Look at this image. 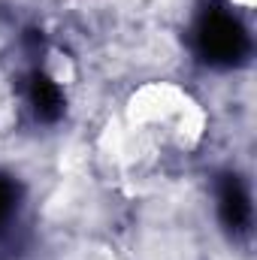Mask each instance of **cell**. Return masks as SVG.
I'll list each match as a JSON object with an SVG mask.
<instances>
[{
    "mask_svg": "<svg viewBox=\"0 0 257 260\" xmlns=\"http://www.w3.org/2000/svg\"><path fill=\"white\" fill-rule=\"evenodd\" d=\"M18 185L12 182V179H6V176H0V230L12 221V215H15V206H18Z\"/></svg>",
    "mask_w": 257,
    "mask_h": 260,
    "instance_id": "4",
    "label": "cell"
},
{
    "mask_svg": "<svg viewBox=\"0 0 257 260\" xmlns=\"http://www.w3.org/2000/svg\"><path fill=\"white\" fill-rule=\"evenodd\" d=\"M197 52L212 67H236L248 55V34L236 15L209 6L197 21Z\"/></svg>",
    "mask_w": 257,
    "mask_h": 260,
    "instance_id": "1",
    "label": "cell"
},
{
    "mask_svg": "<svg viewBox=\"0 0 257 260\" xmlns=\"http://www.w3.org/2000/svg\"><path fill=\"white\" fill-rule=\"evenodd\" d=\"M27 100H30V109H34V115L40 121H58L64 115V94L46 73H34L30 76Z\"/></svg>",
    "mask_w": 257,
    "mask_h": 260,
    "instance_id": "3",
    "label": "cell"
},
{
    "mask_svg": "<svg viewBox=\"0 0 257 260\" xmlns=\"http://www.w3.org/2000/svg\"><path fill=\"white\" fill-rule=\"evenodd\" d=\"M218 215L230 233H245L251 224V197L239 176H224L218 185Z\"/></svg>",
    "mask_w": 257,
    "mask_h": 260,
    "instance_id": "2",
    "label": "cell"
}]
</instances>
